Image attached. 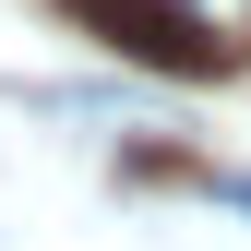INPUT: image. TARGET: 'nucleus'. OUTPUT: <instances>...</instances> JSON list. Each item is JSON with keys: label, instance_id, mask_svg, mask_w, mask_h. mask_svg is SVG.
<instances>
[{"label": "nucleus", "instance_id": "nucleus-1", "mask_svg": "<svg viewBox=\"0 0 251 251\" xmlns=\"http://www.w3.org/2000/svg\"><path fill=\"white\" fill-rule=\"evenodd\" d=\"M96 48L144 60L168 84H227L251 72V0H60Z\"/></svg>", "mask_w": 251, "mask_h": 251}, {"label": "nucleus", "instance_id": "nucleus-2", "mask_svg": "<svg viewBox=\"0 0 251 251\" xmlns=\"http://www.w3.org/2000/svg\"><path fill=\"white\" fill-rule=\"evenodd\" d=\"M215 192H227V203H239V215H251V179H215Z\"/></svg>", "mask_w": 251, "mask_h": 251}]
</instances>
